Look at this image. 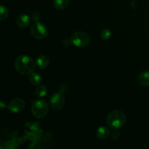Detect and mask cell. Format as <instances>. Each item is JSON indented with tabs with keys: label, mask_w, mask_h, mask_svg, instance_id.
<instances>
[{
	"label": "cell",
	"mask_w": 149,
	"mask_h": 149,
	"mask_svg": "<svg viewBox=\"0 0 149 149\" xmlns=\"http://www.w3.org/2000/svg\"><path fill=\"white\" fill-rule=\"evenodd\" d=\"M138 82L144 87H149V71H143L138 76Z\"/></svg>",
	"instance_id": "obj_10"
},
{
	"label": "cell",
	"mask_w": 149,
	"mask_h": 149,
	"mask_svg": "<svg viewBox=\"0 0 149 149\" xmlns=\"http://www.w3.org/2000/svg\"><path fill=\"white\" fill-rule=\"evenodd\" d=\"M69 4V0H54L53 5L56 10H63Z\"/></svg>",
	"instance_id": "obj_12"
},
{
	"label": "cell",
	"mask_w": 149,
	"mask_h": 149,
	"mask_svg": "<svg viewBox=\"0 0 149 149\" xmlns=\"http://www.w3.org/2000/svg\"><path fill=\"white\" fill-rule=\"evenodd\" d=\"M30 17L26 14H21L17 17L16 23L20 28H26L30 24Z\"/></svg>",
	"instance_id": "obj_8"
},
{
	"label": "cell",
	"mask_w": 149,
	"mask_h": 149,
	"mask_svg": "<svg viewBox=\"0 0 149 149\" xmlns=\"http://www.w3.org/2000/svg\"><path fill=\"white\" fill-rule=\"evenodd\" d=\"M0 108H1V111H3L4 109H6V105L4 104V102L1 101V103H0Z\"/></svg>",
	"instance_id": "obj_19"
},
{
	"label": "cell",
	"mask_w": 149,
	"mask_h": 149,
	"mask_svg": "<svg viewBox=\"0 0 149 149\" xmlns=\"http://www.w3.org/2000/svg\"><path fill=\"white\" fill-rule=\"evenodd\" d=\"M71 43L78 47H86L90 44V37L87 33L83 31H77L73 33L71 38Z\"/></svg>",
	"instance_id": "obj_4"
},
{
	"label": "cell",
	"mask_w": 149,
	"mask_h": 149,
	"mask_svg": "<svg viewBox=\"0 0 149 149\" xmlns=\"http://www.w3.org/2000/svg\"><path fill=\"white\" fill-rule=\"evenodd\" d=\"M25 107V101L22 98L16 97L12 100L8 105V109L13 113H19Z\"/></svg>",
	"instance_id": "obj_7"
},
{
	"label": "cell",
	"mask_w": 149,
	"mask_h": 149,
	"mask_svg": "<svg viewBox=\"0 0 149 149\" xmlns=\"http://www.w3.org/2000/svg\"><path fill=\"white\" fill-rule=\"evenodd\" d=\"M49 58L46 55H40L37 58L36 61V65L39 69H45L49 65Z\"/></svg>",
	"instance_id": "obj_9"
},
{
	"label": "cell",
	"mask_w": 149,
	"mask_h": 149,
	"mask_svg": "<svg viewBox=\"0 0 149 149\" xmlns=\"http://www.w3.org/2000/svg\"><path fill=\"white\" fill-rule=\"evenodd\" d=\"M47 93V88L45 85H39L35 90V95L38 97H43Z\"/></svg>",
	"instance_id": "obj_14"
},
{
	"label": "cell",
	"mask_w": 149,
	"mask_h": 149,
	"mask_svg": "<svg viewBox=\"0 0 149 149\" xmlns=\"http://www.w3.org/2000/svg\"><path fill=\"white\" fill-rule=\"evenodd\" d=\"M9 14H10V12H9L8 9L4 6L1 5V7H0V20H5L6 18L8 17Z\"/></svg>",
	"instance_id": "obj_15"
},
{
	"label": "cell",
	"mask_w": 149,
	"mask_h": 149,
	"mask_svg": "<svg viewBox=\"0 0 149 149\" xmlns=\"http://www.w3.org/2000/svg\"><path fill=\"white\" fill-rule=\"evenodd\" d=\"M31 33L32 36L36 39H43L47 36V28L42 23L36 21L31 28Z\"/></svg>",
	"instance_id": "obj_5"
},
{
	"label": "cell",
	"mask_w": 149,
	"mask_h": 149,
	"mask_svg": "<svg viewBox=\"0 0 149 149\" xmlns=\"http://www.w3.org/2000/svg\"><path fill=\"white\" fill-rule=\"evenodd\" d=\"M15 68L20 74L29 75L34 71L35 63L33 59L28 55H21L15 59Z\"/></svg>",
	"instance_id": "obj_1"
},
{
	"label": "cell",
	"mask_w": 149,
	"mask_h": 149,
	"mask_svg": "<svg viewBox=\"0 0 149 149\" xmlns=\"http://www.w3.org/2000/svg\"><path fill=\"white\" fill-rule=\"evenodd\" d=\"M49 111V106L44 100H38L33 102L31 106V113L33 116L40 119L46 116Z\"/></svg>",
	"instance_id": "obj_3"
},
{
	"label": "cell",
	"mask_w": 149,
	"mask_h": 149,
	"mask_svg": "<svg viewBox=\"0 0 149 149\" xmlns=\"http://www.w3.org/2000/svg\"><path fill=\"white\" fill-rule=\"evenodd\" d=\"M50 107L55 111H60L65 105V97L61 93H55L49 98Z\"/></svg>",
	"instance_id": "obj_6"
},
{
	"label": "cell",
	"mask_w": 149,
	"mask_h": 149,
	"mask_svg": "<svg viewBox=\"0 0 149 149\" xmlns=\"http://www.w3.org/2000/svg\"><path fill=\"white\" fill-rule=\"evenodd\" d=\"M32 16H33V19L35 20V21H38L40 18L41 15L38 12H33V14H32Z\"/></svg>",
	"instance_id": "obj_18"
},
{
	"label": "cell",
	"mask_w": 149,
	"mask_h": 149,
	"mask_svg": "<svg viewBox=\"0 0 149 149\" xmlns=\"http://www.w3.org/2000/svg\"><path fill=\"white\" fill-rule=\"evenodd\" d=\"M68 91V86L67 84H63L62 85H61L60 87V93H61L62 94H65L67 93Z\"/></svg>",
	"instance_id": "obj_17"
},
{
	"label": "cell",
	"mask_w": 149,
	"mask_h": 149,
	"mask_svg": "<svg viewBox=\"0 0 149 149\" xmlns=\"http://www.w3.org/2000/svg\"><path fill=\"white\" fill-rule=\"evenodd\" d=\"M106 122L107 125L112 129H119L125 125L126 116L122 111H112L108 115Z\"/></svg>",
	"instance_id": "obj_2"
},
{
	"label": "cell",
	"mask_w": 149,
	"mask_h": 149,
	"mask_svg": "<svg viewBox=\"0 0 149 149\" xmlns=\"http://www.w3.org/2000/svg\"><path fill=\"white\" fill-rule=\"evenodd\" d=\"M110 132H109V130L106 127H100L97 130V132H96V135H97V138L101 140H105L109 137Z\"/></svg>",
	"instance_id": "obj_11"
},
{
	"label": "cell",
	"mask_w": 149,
	"mask_h": 149,
	"mask_svg": "<svg viewBox=\"0 0 149 149\" xmlns=\"http://www.w3.org/2000/svg\"><path fill=\"white\" fill-rule=\"evenodd\" d=\"M100 36H101V38L104 40H107L111 36V32L109 30V29H103L101 31V33H100Z\"/></svg>",
	"instance_id": "obj_16"
},
{
	"label": "cell",
	"mask_w": 149,
	"mask_h": 149,
	"mask_svg": "<svg viewBox=\"0 0 149 149\" xmlns=\"http://www.w3.org/2000/svg\"><path fill=\"white\" fill-rule=\"evenodd\" d=\"M29 81L33 85H39L42 81V76L39 73H31L29 76Z\"/></svg>",
	"instance_id": "obj_13"
}]
</instances>
